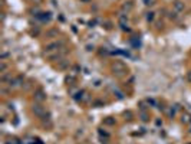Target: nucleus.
<instances>
[{
	"mask_svg": "<svg viewBox=\"0 0 191 144\" xmlns=\"http://www.w3.org/2000/svg\"><path fill=\"white\" fill-rule=\"evenodd\" d=\"M111 69H112V74L116 75V76H125L128 74V68L124 62L121 61H115L112 65H111Z\"/></svg>",
	"mask_w": 191,
	"mask_h": 144,
	"instance_id": "f257e3e1",
	"label": "nucleus"
},
{
	"mask_svg": "<svg viewBox=\"0 0 191 144\" xmlns=\"http://www.w3.org/2000/svg\"><path fill=\"white\" fill-rule=\"evenodd\" d=\"M65 45V42H62V40H59V42H50V43H48L46 46H45V52L46 53H50V52H58L62 46Z\"/></svg>",
	"mask_w": 191,
	"mask_h": 144,
	"instance_id": "f03ea898",
	"label": "nucleus"
},
{
	"mask_svg": "<svg viewBox=\"0 0 191 144\" xmlns=\"http://www.w3.org/2000/svg\"><path fill=\"white\" fill-rule=\"evenodd\" d=\"M32 111H33V114H35L36 117H39V118H42V117L46 114V108L42 105V102H35L33 107H32Z\"/></svg>",
	"mask_w": 191,
	"mask_h": 144,
	"instance_id": "7ed1b4c3",
	"label": "nucleus"
},
{
	"mask_svg": "<svg viewBox=\"0 0 191 144\" xmlns=\"http://www.w3.org/2000/svg\"><path fill=\"white\" fill-rule=\"evenodd\" d=\"M46 92L42 89V88H37L35 92H33V98H35V102H43L46 101Z\"/></svg>",
	"mask_w": 191,
	"mask_h": 144,
	"instance_id": "20e7f679",
	"label": "nucleus"
},
{
	"mask_svg": "<svg viewBox=\"0 0 191 144\" xmlns=\"http://www.w3.org/2000/svg\"><path fill=\"white\" fill-rule=\"evenodd\" d=\"M118 22H119V26H121V29L122 30H129V27H128V14H125V13H122V14H119L118 16Z\"/></svg>",
	"mask_w": 191,
	"mask_h": 144,
	"instance_id": "39448f33",
	"label": "nucleus"
},
{
	"mask_svg": "<svg viewBox=\"0 0 191 144\" xmlns=\"http://www.w3.org/2000/svg\"><path fill=\"white\" fill-rule=\"evenodd\" d=\"M132 9H134V1L132 0H128V1L122 3V6H121V12H124L125 14H128Z\"/></svg>",
	"mask_w": 191,
	"mask_h": 144,
	"instance_id": "423d86ee",
	"label": "nucleus"
},
{
	"mask_svg": "<svg viewBox=\"0 0 191 144\" xmlns=\"http://www.w3.org/2000/svg\"><path fill=\"white\" fill-rule=\"evenodd\" d=\"M173 7H174V12H177V13H181V12H184V9H186V4H184L181 0H175V1L173 3Z\"/></svg>",
	"mask_w": 191,
	"mask_h": 144,
	"instance_id": "0eeeda50",
	"label": "nucleus"
},
{
	"mask_svg": "<svg viewBox=\"0 0 191 144\" xmlns=\"http://www.w3.org/2000/svg\"><path fill=\"white\" fill-rule=\"evenodd\" d=\"M37 17L42 20V22H49L50 19H52V16H50V12H46V13H40V14H37Z\"/></svg>",
	"mask_w": 191,
	"mask_h": 144,
	"instance_id": "6e6552de",
	"label": "nucleus"
},
{
	"mask_svg": "<svg viewBox=\"0 0 191 144\" xmlns=\"http://www.w3.org/2000/svg\"><path fill=\"white\" fill-rule=\"evenodd\" d=\"M58 68H59V69H66V68H69V61L62 59V61H60V63L58 65Z\"/></svg>",
	"mask_w": 191,
	"mask_h": 144,
	"instance_id": "1a4fd4ad",
	"label": "nucleus"
},
{
	"mask_svg": "<svg viewBox=\"0 0 191 144\" xmlns=\"http://www.w3.org/2000/svg\"><path fill=\"white\" fill-rule=\"evenodd\" d=\"M191 121V117L188 115V114H183V117H181V123L183 124H188Z\"/></svg>",
	"mask_w": 191,
	"mask_h": 144,
	"instance_id": "9d476101",
	"label": "nucleus"
},
{
	"mask_svg": "<svg viewBox=\"0 0 191 144\" xmlns=\"http://www.w3.org/2000/svg\"><path fill=\"white\" fill-rule=\"evenodd\" d=\"M103 124H105V126H115V120L111 118V117H108V118L103 120Z\"/></svg>",
	"mask_w": 191,
	"mask_h": 144,
	"instance_id": "9b49d317",
	"label": "nucleus"
},
{
	"mask_svg": "<svg viewBox=\"0 0 191 144\" xmlns=\"http://www.w3.org/2000/svg\"><path fill=\"white\" fill-rule=\"evenodd\" d=\"M6 71H7V63L4 61H1L0 62V72L1 74H6Z\"/></svg>",
	"mask_w": 191,
	"mask_h": 144,
	"instance_id": "f8f14e48",
	"label": "nucleus"
},
{
	"mask_svg": "<svg viewBox=\"0 0 191 144\" xmlns=\"http://www.w3.org/2000/svg\"><path fill=\"white\" fill-rule=\"evenodd\" d=\"M58 35V30L56 29H52V30H49L48 33H46V38H53V36H56Z\"/></svg>",
	"mask_w": 191,
	"mask_h": 144,
	"instance_id": "ddd939ff",
	"label": "nucleus"
},
{
	"mask_svg": "<svg viewBox=\"0 0 191 144\" xmlns=\"http://www.w3.org/2000/svg\"><path fill=\"white\" fill-rule=\"evenodd\" d=\"M139 117H141V120H142V121H148V120H150V117H148V114H147L145 111H142Z\"/></svg>",
	"mask_w": 191,
	"mask_h": 144,
	"instance_id": "4468645a",
	"label": "nucleus"
},
{
	"mask_svg": "<svg viewBox=\"0 0 191 144\" xmlns=\"http://www.w3.org/2000/svg\"><path fill=\"white\" fill-rule=\"evenodd\" d=\"M152 19H154V13H152V12L147 13V20H148V22H152Z\"/></svg>",
	"mask_w": 191,
	"mask_h": 144,
	"instance_id": "2eb2a0df",
	"label": "nucleus"
},
{
	"mask_svg": "<svg viewBox=\"0 0 191 144\" xmlns=\"http://www.w3.org/2000/svg\"><path fill=\"white\" fill-rule=\"evenodd\" d=\"M114 92L116 94V97H118L119 100H122V98H124V94H122L121 91H118V89H114Z\"/></svg>",
	"mask_w": 191,
	"mask_h": 144,
	"instance_id": "dca6fc26",
	"label": "nucleus"
},
{
	"mask_svg": "<svg viewBox=\"0 0 191 144\" xmlns=\"http://www.w3.org/2000/svg\"><path fill=\"white\" fill-rule=\"evenodd\" d=\"M98 133H99V136H103V137H106V139L109 137V133H106V131H103V130H99Z\"/></svg>",
	"mask_w": 191,
	"mask_h": 144,
	"instance_id": "f3484780",
	"label": "nucleus"
},
{
	"mask_svg": "<svg viewBox=\"0 0 191 144\" xmlns=\"http://www.w3.org/2000/svg\"><path fill=\"white\" fill-rule=\"evenodd\" d=\"M177 14H178L177 12H170V17H171V19H177V17H178Z\"/></svg>",
	"mask_w": 191,
	"mask_h": 144,
	"instance_id": "a211bd4d",
	"label": "nucleus"
},
{
	"mask_svg": "<svg viewBox=\"0 0 191 144\" xmlns=\"http://www.w3.org/2000/svg\"><path fill=\"white\" fill-rule=\"evenodd\" d=\"M187 79H188V82H191V71H188V74H187Z\"/></svg>",
	"mask_w": 191,
	"mask_h": 144,
	"instance_id": "6ab92c4d",
	"label": "nucleus"
},
{
	"mask_svg": "<svg viewBox=\"0 0 191 144\" xmlns=\"http://www.w3.org/2000/svg\"><path fill=\"white\" fill-rule=\"evenodd\" d=\"M144 1H145V4H147V6H150V4H152V3H151V0H144Z\"/></svg>",
	"mask_w": 191,
	"mask_h": 144,
	"instance_id": "aec40b11",
	"label": "nucleus"
},
{
	"mask_svg": "<svg viewBox=\"0 0 191 144\" xmlns=\"http://www.w3.org/2000/svg\"><path fill=\"white\" fill-rule=\"evenodd\" d=\"M32 1H35L36 4H39V3H42V0H32Z\"/></svg>",
	"mask_w": 191,
	"mask_h": 144,
	"instance_id": "412c9836",
	"label": "nucleus"
},
{
	"mask_svg": "<svg viewBox=\"0 0 191 144\" xmlns=\"http://www.w3.org/2000/svg\"><path fill=\"white\" fill-rule=\"evenodd\" d=\"M190 133H191V128H190Z\"/></svg>",
	"mask_w": 191,
	"mask_h": 144,
	"instance_id": "4be33fe9",
	"label": "nucleus"
}]
</instances>
